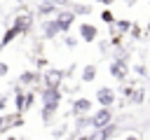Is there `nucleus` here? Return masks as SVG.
<instances>
[{"instance_id": "f257e3e1", "label": "nucleus", "mask_w": 150, "mask_h": 140, "mask_svg": "<svg viewBox=\"0 0 150 140\" xmlns=\"http://www.w3.org/2000/svg\"><path fill=\"white\" fill-rule=\"evenodd\" d=\"M59 100H61V93H59V89L56 86H47L45 89V93H42V117L45 119H52V114L56 112V107H59Z\"/></svg>"}, {"instance_id": "423d86ee", "label": "nucleus", "mask_w": 150, "mask_h": 140, "mask_svg": "<svg viewBox=\"0 0 150 140\" xmlns=\"http://www.w3.org/2000/svg\"><path fill=\"white\" fill-rule=\"evenodd\" d=\"M96 35H98V30H96L94 23H80V37H82L84 42H94Z\"/></svg>"}, {"instance_id": "6ab92c4d", "label": "nucleus", "mask_w": 150, "mask_h": 140, "mask_svg": "<svg viewBox=\"0 0 150 140\" xmlns=\"http://www.w3.org/2000/svg\"><path fill=\"white\" fill-rule=\"evenodd\" d=\"M2 75H7V65H5V63H0V77H2Z\"/></svg>"}, {"instance_id": "b1692460", "label": "nucleus", "mask_w": 150, "mask_h": 140, "mask_svg": "<svg viewBox=\"0 0 150 140\" xmlns=\"http://www.w3.org/2000/svg\"><path fill=\"white\" fill-rule=\"evenodd\" d=\"M129 140H136V138H131V135H129Z\"/></svg>"}, {"instance_id": "39448f33", "label": "nucleus", "mask_w": 150, "mask_h": 140, "mask_svg": "<svg viewBox=\"0 0 150 140\" xmlns=\"http://www.w3.org/2000/svg\"><path fill=\"white\" fill-rule=\"evenodd\" d=\"M96 100H98L103 107H110V105L115 103V91H112L110 86H101V89L96 91Z\"/></svg>"}, {"instance_id": "0eeeda50", "label": "nucleus", "mask_w": 150, "mask_h": 140, "mask_svg": "<svg viewBox=\"0 0 150 140\" xmlns=\"http://www.w3.org/2000/svg\"><path fill=\"white\" fill-rule=\"evenodd\" d=\"M42 33H45V37H56L61 30H59V26H56V21L54 19H47V21H42Z\"/></svg>"}, {"instance_id": "6e6552de", "label": "nucleus", "mask_w": 150, "mask_h": 140, "mask_svg": "<svg viewBox=\"0 0 150 140\" xmlns=\"http://www.w3.org/2000/svg\"><path fill=\"white\" fill-rule=\"evenodd\" d=\"M89 110H91V100H89V98H75V100H73V112L84 114V112H89Z\"/></svg>"}, {"instance_id": "393cba45", "label": "nucleus", "mask_w": 150, "mask_h": 140, "mask_svg": "<svg viewBox=\"0 0 150 140\" xmlns=\"http://www.w3.org/2000/svg\"><path fill=\"white\" fill-rule=\"evenodd\" d=\"M35 2H45V0H35Z\"/></svg>"}, {"instance_id": "4468645a", "label": "nucleus", "mask_w": 150, "mask_h": 140, "mask_svg": "<svg viewBox=\"0 0 150 140\" xmlns=\"http://www.w3.org/2000/svg\"><path fill=\"white\" fill-rule=\"evenodd\" d=\"M101 19H103L105 23H110V26L115 23V16H112V12H110V9H103V12H101Z\"/></svg>"}, {"instance_id": "5701e85b", "label": "nucleus", "mask_w": 150, "mask_h": 140, "mask_svg": "<svg viewBox=\"0 0 150 140\" xmlns=\"http://www.w3.org/2000/svg\"><path fill=\"white\" fill-rule=\"evenodd\" d=\"M134 2H136V0H127V5H129V7H131V5H134Z\"/></svg>"}, {"instance_id": "412c9836", "label": "nucleus", "mask_w": 150, "mask_h": 140, "mask_svg": "<svg viewBox=\"0 0 150 140\" xmlns=\"http://www.w3.org/2000/svg\"><path fill=\"white\" fill-rule=\"evenodd\" d=\"M2 107H5V98L0 96V110H2Z\"/></svg>"}, {"instance_id": "20e7f679", "label": "nucleus", "mask_w": 150, "mask_h": 140, "mask_svg": "<svg viewBox=\"0 0 150 140\" xmlns=\"http://www.w3.org/2000/svg\"><path fill=\"white\" fill-rule=\"evenodd\" d=\"M127 72H129V65H127V61H122V58H115V61L110 63V75H112L115 79H127Z\"/></svg>"}, {"instance_id": "a878e982", "label": "nucleus", "mask_w": 150, "mask_h": 140, "mask_svg": "<svg viewBox=\"0 0 150 140\" xmlns=\"http://www.w3.org/2000/svg\"><path fill=\"white\" fill-rule=\"evenodd\" d=\"M16 2H19V5H21V2H23V0H16Z\"/></svg>"}, {"instance_id": "7ed1b4c3", "label": "nucleus", "mask_w": 150, "mask_h": 140, "mask_svg": "<svg viewBox=\"0 0 150 140\" xmlns=\"http://www.w3.org/2000/svg\"><path fill=\"white\" fill-rule=\"evenodd\" d=\"M110 119H112V112H110V107H101L91 119H89V124L94 126V128H103V126H108L110 124Z\"/></svg>"}, {"instance_id": "f3484780", "label": "nucleus", "mask_w": 150, "mask_h": 140, "mask_svg": "<svg viewBox=\"0 0 150 140\" xmlns=\"http://www.w3.org/2000/svg\"><path fill=\"white\" fill-rule=\"evenodd\" d=\"M7 124H9V121H7V119H5V117H0V133H2V131H5V128H7Z\"/></svg>"}, {"instance_id": "aec40b11", "label": "nucleus", "mask_w": 150, "mask_h": 140, "mask_svg": "<svg viewBox=\"0 0 150 140\" xmlns=\"http://www.w3.org/2000/svg\"><path fill=\"white\" fill-rule=\"evenodd\" d=\"M96 2H101V5H105V7H110V5L115 2V0H96Z\"/></svg>"}, {"instance_id": "a211bd4d", "label": "nucleus", "mask_w": 150, "mask_h": 140, "mask_svg": "<svg viewBox=\"0 0 150 140\" xmlns=\"http://www.w3.org/2000/svg\"><path fill=\"white\" fill-rule=\"evenodd\" d=\"M66 47H70V49H73V47H75V40H73V37H68V40H66Z\"/></svg>"}, {"instance_id": "9b49d317", "label": "nucleus", "mask_w": 150, "mask_h": 140, "mask_svg": "<svg viewBox=\"0 0 150 140\" xmlns=\"http://www.w3.org/2000/svg\"><path fill=\"white\" fill-rule=\"evenodd\" d=\"M94 77H96V65H87L82 72V82H94Z\"/></svg>"}, {"instance_id": "1a4fd4ad", "label": "nucleus", "mask_w": 150, "mask_h": 140, "mask_svg": "<svg viewBox=\"0 0 150 140\" xmlns=\"http://www.w3.org/2000/svg\"><path fill=\"white\" fill-rule=\"evenodd\" d=\"M54 12H56V2H54V0L38 2V14H40V16H47V14H54Z\"/></svg>"}, {"instance_id": "ddd939ff", "label": "nucleus", "mask_w": 150, "mask_h": 140, "mask_svg": "<svg viewBox=\"0 0 150 140\" xmlns=\"http://www.w3.org/2000/svg\"><path fill=\"white\" fill-rule=\"evenodd\" d=\"M70 12H73V14H89V12H91V7H89V5H84V2H75V7H73Z\"/></svg>"}, {"instance_id": "2eb2a0df", "label": "nucleus", "mask_w": 150, "mask_h": 140, "mask_svg": "<svg viewBox=\"0 0 150 140\" xmlns=\"http://www.w3.org/2000/svg\"><path fill=\"white\" fill-rule=\"evenodd\" d=\"M115 23H117V30H122V33L131 28V23H129V21H124V19H122V21H115Z\"/></svg>"}, {"instance_id": "f03ea898", "label": "nucleus", "mask_w": 150, "mask_h": 140, "mask_svg": "<svg viewBox=\"0 0 150 140\" xmlns=\"http://www.w3.org/2000/svg\"><path fill=\"white\" fill-rule=\"evenodd\" d=\"M54 14H56V16H54V21H56L59 30H61V33L70 30V26L75 23V14H73L70 9H59V12H54Z\"/></svg>"}, {"instance_id": "f8f14e48", "label": "nucleus", "mask_w": 150, "mask_h": 140, "mask_svg": "<svg viewBox=\"0 0 150 140\" xmlns=\"http://www.w3.org/2000/svg\"><path fill=\"white\" fill-rule=\"evenodd\" d=\"M35 79H40V77H38V72H30V70L28 72H21V77H19L21 84H33Z\"/></svg>"}, {"instance_id": "4be33fe9", "label": "nucleus", "mask_w": 150, "mask_h": 140, "mask_svg": "<svg viewBox=\"0 0 150 140\" xmlns=\"http://www.w3.org/2000/svg\"><path fill=\"white\" fill-rule=\"evenodd\" d=\"M54 2H56V5H66L68 0H54Z\"/></svg>"}, {"instance_id": "9d476101", "label": "nucleus", "mask_w": 150, "mask_h": 140, "mask_svg": "<svg viewBox=\"0 0 150 140\" xmlns=\"http://www.w3.org/2000/svg\"><path fill=\"white\" fill-rule=\"evenodd\" d=\"M61 77H63L61 70H47V72H45V82H47V86H59Z\"/></svg>"}, {"instance_id": "dca6fc26", "label": "nucleus", "mask_w": 150, "mask_h": 140, "mask_svg": "<svg viewBox=\"0 0 150 140\" xmlns=\"http://www.w3.org/2000/svg\"><path fill=\"white\" fill-rule=\"evenodd\" d=\"M14 103H16V107H19V110H23V103H26V96H21V93H19Z\"/></svg>"}]
</instances>
